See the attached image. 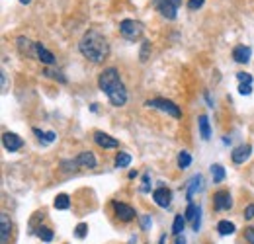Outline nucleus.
I'll list each match as a JSON object with an SVG mask.
<instances>
[{
    "instance_id": "f257e3e1",
    "label": "nucleus",
    "mask_w": 254,
    "mask_h": 244,
    "mask_svg": "<svg viewBox=\"0 0 254 244\" xmlns=\"http://www.w3.org/2000/svg\"><path fill=\"white\" fill-rule=\"evenodd\" d=\"M78 49H80L82 57H86L90 62H102L109 53V43H107L106 35L100 33L98 29H88L82 35Z\"/></svg>"
},
{
    "instance_id": "f03ea898",
    "label": "nucleus",
    "mask_w": 254,
    "mask_h": 244,
    "mask_svg": "<svg viewBox=\"0 0 254 244\" xmlns=\"http://www.w3.org/2000/svg\"><path fill=\"white\" fill-rule=\"evenodd\" d=\"M145 105H147V107H152V109H158V111H164V113H168V115L174 117V119H180V117H182V109H180L172 100H166V98L147 100Z\"/></svg>"
},
{
    "instance_id": "7ed1b4c3",
    "label": "nucleus",
    "mask_w": 254,
    "mask_h": 244,
    "mask_svg": "<svg viewBox=\"0 0 254 244\" xmlns=\"http://www.w3.org/2000/svg\"><path fill=\"white\" fill-rule=\"evenodd\" d=\"M143 31H145V25L139 21V20H121L119 21V33L125 37V39H129V41H137V39H141V35H143Z\"/></svg>"
},
{
    "instance_id": "20e7f679",
    "label": "nucleus",
    "mask_w": 254,
    "mask_h": 244,
    "mask_svg": "<svg viewBox=\"0 0 254 244\" xmlns=\"http://www.w3.org/2000/svg\"><path fill=\"white\" fill-rule=\"evenodd\" d=\"M152 4H154L156 12H158L162 18H166V20H176L178 8H180L182 0H152Z\"/></svg>"
},
{
    "instance_id": "39448f33",
    "label": "nucleus",
    "mask_w": 254,
    "mask_h": 244,
    "mask_svg": "<svg viewBox=\"0 0 254 244\" xmlns=\"http://www.w3.org/2000/svg\"><path fill=\"white\" fill-rule=\"evenodd\" d=\"M106 96H107V100H109L111 105H115V107L125 105V102H127V90H125V84H123L121 80L115 82L111 88H107Z\"/></svg>"
},
{
    "instance_id": "423d86ee",
    "label": "nucleus",
    "mask_w": 254,
    "mask_h": 244,
    "mask_svg": "<svg viewBox=\"0 0 254 244\" xmlns=\"http://www.w3.org/2000/svg\"><path fill=\"white\" fill-rule=\"evenodd\" d=\"M121 78H119V72H117V68H113V66H109V68H104L102 72H100V76H98V86H100V90L106 94L107 92V88H111L115 82H119Z\"/></svg>"
},
{
    "instance_id": "0eeeda50",
    "label": "nucleus",
    "mask_w": 254,
    "mask_h": 244,
    "mask_svg": "<svg viewBox=\"0 0 254 244\" xmlns=\"http://www.w3.org/2000/svg\"><path fill=\"white\" fill-rule=\"evenodd\" d=\"M184 217H186V221L191 223V228L197 232L199 226H201V209H199V205H195L193 201H190V203H188V209H186V213H184Z\"/></svg>"
},
{
    "instance_id": "6e6552de",
    "label": "nucleus",
    "mask_w": 254,
    "mask_h": 244,
    "mask_svg": "<svg viewBox=\"0 0 254 244\" xmlns=\"http://www.w3.org/2000/svg\"><path fill=\"white\" fill-rule=\"evenodd\" d=\"M2 144H4V148H6V150L16 152V150H20V148L23 146V141H21V137H20V135L6 131V133L2 135Z\"/></svg>"
},
{
    "instance_id": "1a4fd4ad",
    "label": "nucleus",
    "mask_w": 254,
    "mask_h": 244,
    "mask_svg": "<svg viewBox=\"0 0 254 244\" xmlns=\"http://www.w3.org/2000/svg\"><path fill=\"white\" fill-rule=\"evenodd\" d=\"M152 199H154V203L158 205V207H170V201H172V191L166 187V185H160V187H156L154 191H152Z\"/></svg>"
},
{
    "instance_id": "9d476101",
    "label": "nucleus",
    "mask_w": 254,
    "mask_h": 244,
    "mask_svg": "<svg viewBox=\"0 0 254 244\" xmlns=\"http://www.w3.org/2000/svg\"><path fill=\"white\" fill-rule=\"evenodd\" d=\"M213 207L217 211H227L233 207V199H231V193L225 191V189H219L215 195H213Z\"/></svg>"
},
{
    "instance_id": "9b49d317",
    "label": "nucleus",
    "mask_w": 254,
    "mask_h": 244,
    "mask_svg": "<svg viewBox=\"0 0 254 244\" xmlns=\"http://www.w3.org/2000/svg\"><path fill=\"white\" fill-rule=\"evenodd\" d=\"M111 205H113V211H115L117 219H121V221H125V223L135 219V209H133L131 205H127V203H119V201H113Z\"/></svg>"
},
{
    "instance_id": "f8f14e48",
    "label": "nucleus",
    "mask_w": 254,
    "mask_h": 244,
    "mask_svg": "<svg viewBox=\"0 0 254 244\" xmlns=\"http://www.w3.org/2000/svg\"><path fill=\"white\" fill-rule=\"evenodd\" d=\"M250 152H252V146H250V144H240V146H236V148L231 152V160H233L234 164H244V162L248 160Z\"/></svg>"
},
{
    "instance_id": "ddd939ff",
    "label": "nucleus",
    "mask_w": 254,
    "mask_h": 244,
    "mask_svg": "<svg viewBox=\"0 0 254 244\" xmlns=\"http://www.w3.org/2000/svg\"><path fill=\"white\" fill-rule=\"evenodd\" d=\"M16 45H18V51H20L21 55H25V57H37V53H35V43H31L27 37L20 35V37L16 39Z\"/></svg>"
},
{
    "instance_id": "4468645a",
    "label": "nucleus",
    "mask_w": 254,
    "mask_h": 244,
    "mask_svg": "<svg viewBox=\"0 0 254 244\" xmlns=\"http://www.w3.org/2000/svg\"><path fill=\"white\" fill-rule=\"evenodd\" d=\"M94 141H96V144L102 146V148H115V146L119 144L117 139H113V137H109L107 133H102V131H96V133H94Z\"/></svg>"
},
{
    "instance_id": "2eb2a0df",
    "label": "nucleus",
    "mask_w": 254,
    "mask_h": 244,
    "mask_svg": "<svg viewBox=\"0 0 254 244\" xmlns=\"http://www.w3.org/2000/svg\"><path fill=\"white\" fill-rule=\"evenodd\" d=\"M250 57H252V49H250L248 45H236V47L233 49V59H234L236 62H248Z\"/></svg>"
},
{
    "instance_id": "dca6fc26",
    "label": "nucleus",
    "mask_w": 254,
    "mask_h": 244,
    "mask_svg": "<svg viewBox=\"0 0 254 244\" xmlns=\"http://www.w3.org/2000/svg\"><path fill=\"white\" fill-rule=\"evenodd\" d=\"M76 164H78V166H84V168H96L98 160H96V156H94L90 150H82V152L76 156Z\"/></svg>"
},
{
    "instance_id": "f3484780",
    "label": "nucleus",
    "mask_w": 254,
    "mask_h": 244,
    "mask_svg": "<svg viewBox=\"0 0 254 244\" xmlns=\"http://www.w3.org/2000/svg\"><path fill=\"white\" fill-rule=\"evenodd\" d=\"M35 53H37V59H39L43 64H53V62H55V55H53L51 51H47L43 43H35Z\"/></svg>"
},
{
    "instance_id": "a211bd4d",
    "label": "nucleus",
    "mask_w": 254,
    "mask_h": 244,
    "mask_svg": "<svg viewBox=\"0 0 254 244\" xmlns=\"http://www.w3.org/2000/svg\"><path fill=\"white\" fill-rule=\"evenodd\" d=\"M201 174H195L190 182H188V189H186V197H188V203L191 201V197L195 195V191H199L201 189Z\"/></svg>"
},
{
    "instance_id": "6ab92c4d",
    "label": "nucleus",
    "mask_w": 254,
    "mask_h": 244,
    "mask_svg": "<svg viewBox=\"0 0 254 244\" xmlns=\"http://www.w3.org/2000/svg\"><path fill=\"white\" fill-rule=\"evenodd\" d=\"M10 228H12V224H10L8 213H0V234H2V244H8V240H10Z\"/></svg>"
},
{
    "instance_id": "aec40b11",
    "label": "nucleus",
    "mask_w": 254,
    "mask_h": 244,
    "mask_svg": "<svg viewBox=\"0 0 254 244\" xmlns=\"http://www.w3.org/2000/svg\"><path fill=\"white\" fill-rule=\"evenodd\" d=\"M197 125H199V135H201V139H203V141H209V139H211V127H209L207 115H199Z\"/></svg>"
},
{
    "instance_id": "412c9836",
    "label": "nucleus",
    "mask_w": 254,
    "mask_h": 244,
    "mask_svg": "<svg viewBox=\"0 0 254 244\" xmlns=\"http://www.w3.org/2000/svg\"><path fill=\"white\" fill-rule=\"evenodd\" d=\"M217 230H219V234H221V236H229V234H233V232H234V224H233L231 221H219Z\"/></svg>"
},
{
    "instance_id": "4be33fe9",
    "label": "nucleus",
    "mask_w": 254,
    "mask_h": 244,
    "mask_svg": "<svg viewBox=\"0 0 254 244\" xmlns=\"http://www.w3.org/2000/svg\"><path fill=\"white\" fill-rule=\"evenodd\" d=\"M53 205H55V209H68V205H70V199H68V195L66 193H59L57 197H55V201H53Z\"/></svg>"
},
{
    "instance_id": "5701e85b",
    "label": "nucleus",
    "mask_w": 254,
    "mask_h": 244,
    "mask_svg": "<svg viewBox=\"0 0 254 244\" xmlns=\"http://www.w3.org/2000/svg\"><path fill=\"white\" fill-rule=\"evenodd\" d=\"M211 176H213V182H223L225 180V168L221 164H213L211 166Z\"/></svg>"
},
{
    "instance_id": "b1692460",
    "label": "nucleus",
    "mask_w": 254,
    "mask_h": 244,
    "mask_svg": "<svg viewBox=\"0 0 254 244\" xmlns=\"http://www.w3.org/2000/svg\"><path fill=\"white\" fill-rule=\"evenodd\" d=\"M131 164V156L127 152H119L115 156V168H127Z\"/></svg>"
},
{
    "instance_id": "393cba45",
    "label": "nucleus",
    "mask_w": 254,
    "mask_h": 244,
    "mask_svg": "<svg viewBox=\"0 0 254 244\" xmlns=\"http://www.w3.org/2000/svg\"><path fill=\"white\" fill-rule=\"evenodd\" d=\"M191 164V156H190V152L188 150H180V154H178V168H188Z\"/></svg>"
},
{
    "instance_id": "a878e982",
    "label": "nucleus",
    "mask_w": 254,
    "mask_h": 244,
    "mask_svg": "<svg viewBox=\"0 0 254 244\" xmlns=\"http://www.w3.org/2000/svg\"><path fill=\"white\" fill-rule=\"evenodd\" d=\"M184 224H186V217L176 215V217H174V224H172V232H174L176 236H180V232L184 230Z\"/></svg>"
},
{
    "instance_id": "bb28decb",
    "label": "nucleus",
    "mask_w": 254,
    "mask_h": 244,
    "mask_svg": "<svg viewBox=\"0 0 254 244\" xmlns=\"http://www.w3.org/2000/svg\"><path fill=\"white\" fill-rule=\"evenodd\" d=\"M37 236H39L43 242H51V240H53V230L47 228V226H39V228H37Z\"/></svg>"
},
{
    "instance_id": "cd10ccee",
    "label": "nucleus",
    "mask_w": 254,
    "mask_h": 244,
    "mask_svg": "<svg viewBox=\"0 0 254 244\" xmlns=\"http://www.w3.org/2000/svg\"><path fill=\"white\" fill-rule=\"evenodd\" d=\"M148 53H150V41H143V45H141V53H139L141 62H145V61L148 59Z\"/></svg>"
},
{
    "instance_id": "c85d7f7f",
    "label": "nucleus",
    "mask_w": 254,
    "mask_h": 244,
    "mask_svg": "<svg viewBox=\"0 0 254 244\" xmlns=\"http://www.w3.org/2000/svg\"><path fill=\"white\" fill-rule=\"evenodd\" d=\"M238 94H240V96H250V94H252V82H240Z\"/></svg>"
},
{
    "instance_id": "c756f323",
    "label": "nucleus",
    "mask_w": 254,
    "mask_h": 244,
    "mask_svg": "<svg viewBox=\"0 0 254 244\" xmlns=\"http://www.w3.org/2000/svg\"><path fill=\"white\" fill-rule=\"evenodd\" d=\"M86 232H88V224H86V223H78L76 228H74V234H76L78 238H84Z\"/></svg>"
},
{
    "instance_id": "7c9ffc66",
    "label": "nucleus",
    "mask_w": 254,
    "mask_h": 244,
    "mask_svg": "<svg viewBox=\"0 0 254 244\" xmlns=\"http://www.w3.org/2000/svg\"><path fill=\"white\" fill-rule=\"evenodd\" d=\"M43 74H45V76H51V78H59L61 82H66V78H64V76H61V72H59V70H49V68H45V70H43Z\"/></svg>"
},
{
    "instance_id": "2f4dec72",
    "label": "nucleus",
    "mask_w": 254,
    "mask_h": 244,
    "mask_svg": "<svg viewBox=\"0 0 254 244\" xmlns=\"http://www.w3.org/2000/svg\"><path fill=\"white\" fill-rule=\"evenodd\" d=\"M203 2H205V0H188V8H190V10H197V8L203 6Z\"/></svg>"
},
{
    "instance_id": "473e14b6",
    "label": "nucleus",
    "mask_w": 254,
    "mask_h": 244,
    "mask_svg": "<svg viewBox=\"0 0 254 244\" xmlns=\"http://www.w3.org/2000/svg\"><path fill=\"white\" fill-rule=\"evenodd\" d=\"M236 78H238V82H252V74H248V72H238Z\"/></svg>"
},
{
    "instance_id": "72a5a7b5",
    "label": "nucleus",
    "mask_w": 254,
    "mask_h": 244,
    "mask_svg": "<svg viewBox=\"0 0 254 244\" xmlns=\"http://www.w3.org/2000/svg\"><path fill=\"white\" fill-rule=\"evenodd\" d=\"M244 219H254V203H250L246 209H244Z\"/></svg>"
},
{
    "instance_id": "f704fd0d",
    "label": "nucleus",
    "mask_w": 254,
    "mask_h": 244,
    "mask_svg": "<svg viewBox=\"0 0 254 244\" xmlns=\"http://www.w3.org/2000/svg\"><path fill=\"white\" fill-rule=\"evenodd\" d=\"M244 238H246L250 244H254V228H244Z\"/></svg>"
},
{
    "instance_id": "c9c22d12",
    "label": "nucleus",
    "mask_w": 254,
    "mask_h": 244,
    "mask_svg": "<svg viewBox=\"0 0 254 244\" xmlns=\"http://www.w3.org/2000/svg\"><path fill=\"white\" fill-rule=\"evenodd\" d=\"M0 78H2V92H8V74H6L4 70H2Z\"/></svg>"
},
{
    "instance_id": "e433bc0d",
    "label": "nucleus",
    "mask_w": 254,
    "mask_h": 244,
    "mask_svg": "<svg viewBox=\"0 0 254 244\" xmlns=\"http://www.w3.org/2000/svg\"><path fill=\"white\" fill-rule=\"evenodd\" d=\"M141 226H143L145 230H147V228L150 226V215H145V217L141 219Z\"/></svg>"
},
{
    "instance_id": "4c0bfd02",
    "label": "nucleus",
    "mask_w": 254,
    "mask_h": 244,
    "mask_svg": "<svg viewBox=\"0 0 254 244\" xmlns=\"http://www.w3.org/2000/svg\"><path fill=\"white\" fill-rule=\"evenodd\" d=\"M148 189H150V187H148V174H145V178H143V187H141V191H145V193H147Z\"/></svg>"
},
{
    "instance_id": "58836bf2",
    "label": "nucleus",
    "mask_w": 254,
    "mask_h": 244,
    "mask_svg": "<svg viewBox=\"0 0 254 244\" xmlns=\"http://www.w3.org/2000/svg\"><path fill=\"white\" fill-rule=\"evenodd\" d=\"M205 100H207V103H209V107H213V102H211V98H209V94L205 92Z\"/></svg>"
},
{
    "instance_id": "ea45409f",
    "label": "nucleus",
    "mask_w": 254,
    "mask_h": 244,
    "mask_svg": "<svg viewBox=\"0 0 254 244\" xmlns=\"http://www.w3.org/2000/svg\"><path fill=\"white\" fill-rule=\"evenodd\" d=\"M176 244H186V240H184V236H178V240H176Z\"/></svg>"
},
{
    "instance_id": "a19ab883",
    "label": "nucleus",
    "mask_w": 254,
    "mask_h": 244,
    "mask_svg": "<svg viewBox=\"0 0 254 244\" xmlns=\"http://www.w3.org/2000/svg\"><path fill=\"white\" fill-rule=\"evenodd\" d=\"M20 2H21V4H29L31 0H20Z\"/></svg>"
},
{
    "instance_id": "79ce46f5",
    "label": "nucleus",
    "mask_w": 254,
    "mask_h": 244,
    "mask_svg": "<svg viewBox=\"0 0 254 244\" xmlns=\"http://www.w3.org/2000/svg\"><path fill=\"white\" fill-rule=\"evenodd\" d=\"M164 240H166V236H162V238H160V244H164Z\"/></svg>"
}]
</instances>
